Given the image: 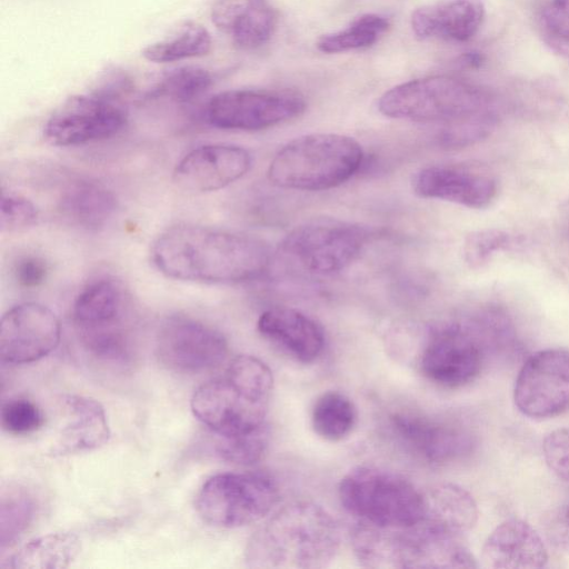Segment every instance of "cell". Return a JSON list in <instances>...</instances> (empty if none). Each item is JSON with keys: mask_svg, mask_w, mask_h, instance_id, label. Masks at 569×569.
Wrapping results in <instances>:
<instances>
[{"mask_svg": "<svg viewBox=\"0 0 569 569\" xmlns=\"http://www.w3.org/2000/svg\"><path fill=\"white\" fill-rule=\"evenodd\" d=\"M48 276L47 262L37 256L21 258L14 267V277L24 288H36L43 283Z\"/></svg>", "mask_w": 569, "mask_h": 569, "instance_id": "cell-38", "label": "cell"}, {"mask_svg": "<svg viewBox=\"0 0 569 569\" xmlns=\"http://www.w3.org/2000/svg\"><path fill=\"white\" fill-rule=\"evenodd\" d=\"M416 194L468 208L488 207L497 194L496 181L483 173L461 167L432 166L418 171L412 180Z\"/></svg>", "mask_w": 569, "mask_h": 569, "instance_id": "cell-18", "label": "cell"}, {"mask_svg": "<svg viewBox=\"0 0 569 569\" xmlns=\"http://www.w3.org/2000/svg\"><path fill=\"white\" fill-rule=\"evenodd\" d=\"M156 349L164 367L182 373L211 370L228 355L227 340L219 330L184 316L170 317L162 323Z\"/></svg>", "mask_w": 569, "mask_h": 569, "instance_id": "cell-14", "label": "cell"}, {"mask_svg": "<svg viewBox=\"0 0 569 569\" xmlns=\"http://www.w3.org/2000/svg\"><path fill=\"white\" fill-rule=\"evenodd\" d=\"M513 238L499 229H483L473 231L466 237L463 257L471 268H479L487 263L492 254L509 248Z\"/></svg>", "mask_w": 569, "mask_h": 569, "instance_id": "cell-35", "label": "cell"}, {"mask_svg": "<svg viewBox=\"0 0 569 569\" xmlns=\"http://www.w3.org/2000/svg\"><path fill=\"white\" fill-rule=\"evenodd\" d=\"M279 500L276 480L264 472H226L210 477L197 496L200 517L220 528H239L267 516Z\"/></svg>", "mask_w": 569, "mask_h": 569, "instance_id": "cell-8", "label": "cell"}, {"mask_svg": "<svg viewBox=\"0 0 569 569\" xmlns=\"http://www.w3.org/2000/svg\"><path fill=\"white\" fill-rule=\"evenodd\" d=\"M338 491L345 509L366 523L405 528L423 518V492L393 471L358 467L341 479Z\"/></svg>", "mask_w": 569, "mask_h": 569, "instance_id": "cell-7", "label": "cell"}, {"mask_svg": "<svg viewBox=\"0 0 569 569\" xmlns=\"http://www.w3.org/2000/svg\"><path fill=\"white\" fill-rule=\"evenodd\" d=\"M542 452L550 470L569 481V427L549 432L543 439Z\"/></svg>", "mask_w": 569, "mask_h": 569, "instance_id": "cell-37", "label": "cell"}, {"mask_svg": "<svg viewBox=\"0 0 569 569\" xmlns=\"http://www.w3.org/2000/svg\"><path fill=\"white\" fill-rule=\"evenodd\" d=\"M114 194L102 186L77 182L64 191L60 209L73 223L87 229L103 227L117 210Z\"/></svg>", "mask_w": 569, "mask_h": 569, "instance_id": "cell-27", "label": "cell"}, {"mask_svg": "<svg viewBox=\"0 0 569 569\" xmlns=\"http://www.w3.org/2000/svg\"><path fill=\"white\" fill-rule=\"evenodd\" d=\"M127 120L128 112L116 98L102 93L76 94L51 114L43 133L51 144L79 146L117 134Z\"/></svg>", "mask_w": 569, "mask_h": 569, "instance_id": "cell-12", "label": "cell"}, {"mask_svg": "<svg viewBox=\"0 0 569 569\" xmlns=\"http://www.w3.org/2000/svg\"><path fill=\"white\" fill-rule=\"evenodd\" d=\"M81 549L79 537L73 532H52L34 538L14 552L8 562L13 569L67 568Z\"/></svg>", "mask_w": 569, "mask_h": 569, "instance_id": "cell-26", "label": "cell"}, {"mask_svg": "<svg viewBox=\"0 0 569 569\" xmlns=\"http://www.w3.org/2000/svg\"><path fill=\"white\" fill-rule=\"evenodd\" d=\"M459 538L423 521L405 528L358 521L351 545L368 568H476L475 557Z\"/></svg>", "mask_w": 569, "mask_h": 569, "instance_id": "cell-5", "label": "cell"}, {"mask_svg": "<svg viewBox=\"0 0 569 569\" xmlns=\"http://www.w3.org/2000/svg\"><path fill=\"white\" fill-rule=\"evenodd\" d=\"M390 427L409 451L430 463L461 459L475 447L472 432L452 422L398 412L390 417Z\"/></svg>", "mask_w": 569, "mask_h": 569, "instance_id": "cell-16", "label": "cell"}, {"mask_svg": "<svg viewBox=\"0 0 569 569\" xmlns=\"http://www.w3.org/2000/svg\"><path fill=\"white\" fill-rule=\"evenodd\" d=\"M1 426L14 436H26L39 430L44 421L41 409L31 400L17 398L8 400L1 408Z\"/></svg>", "mask_w": 569, "mask_h": 569, "instance_id": "cell-34", "label": "cell"}, {"mask_svg": "<svg viewBox=\"0 0 569 569\" xmlns=\"http://www.w3.org/2000/svg\"><path fill=\"white\" fill-rule=\"evenodd\" d=\"M488 346L478 322L448 325L429 335L418 366L437 385L461 387L481 371Z\"/></svg>", "mask_w": 569, "mask_h": 569, "instance_id": "cell-9", "label": "cell"}, {"mask_svg": "<svg viewBox=\"0 0 569 569\" xmlns=\"http://www.w3.org/2000/svg\"><path fill=\"white\" fill-rule=\"evenodd\" d=\"M212 83L210 73L200 67H179L167 72L150 91L151 97H166L188 102L206 92Z\"/></svg>", "mask_w": 569, "mask_h": 569, "instance_id": "cell-31", "label": "cell"}, {"mask_svg": "<svg viewBox=\"0 0 569 569\" xmlns=\"http://www.w3.org/2000/svg\"><path fill=\"white\" fill-rule=\"evenodd\" d=\"M211 46L207 28L199 22L187 21L170 38L147 46L142 56L154 63H168L206 56Z\"/></svg>", "mask_w": 569, "mask_h": 569, "instance_id": "cell-28", "label": "cell"}, {"mask_svg": "<svg viewBox=\"0 0 569 569\" xmlns=\"http://www.w3.org/2000/svg\"><path fill=\"white\" fill-rule=\"evenodd\" d=\"M518 410L532 419H546L569 409V349H545L530 356L515 383Z\"/></svg>", "mask_w": 569, "mask_h": 569, "instance_id": "cell-13", "label": "cell"}, {"mask_svg": "<svg viewBox=\"0 0 569 569\" xmlns=\"http://www.w3.org/2000/svg\"><path fill=\"white\" fill-rule=\"evenodd\" d=\"M251 157L238 146L213 143L188 152L173 170L174 183L191 192L222 189L242 178L249 170Z\"/></svg>", "mask_w": 569, "mask_h": 569, "instance_id": "cell-17", "label": "cell"}, {"mask_svg": "<svg viewBox=\"0 0 569 569\" xmlns=\"http://www.w3.org/2000/svg\"><path fill=\"white\" fill-rule=\"evenodd\" d=\"M378 109L388 118L443 123L442 139L449 146H468L486 139L496 124L489 94L449 76L400 83L380 97Z\"/></svg>", "mask_w": 569, "mask_h": 569, "instance_id": "cell-2", "label": "cell"}, {"mask_svg": "<svg viewBox=\"0 0 569 569\" xmlns=\"http://www.w3.org/2000/svg\"><path fill=\"white\" fill-rule=\"evenodd\" d=\"M61 422L50 452L53 456L91 451L104 446L110 428L102 405L89 397L67 395L61 400Z\"/></svg>", "mask_w": 569, "mask_h": 569, "instance_id": "cell-19", "label": "cell"}, {"mask_svg": "<svg viewBox=\"0 0 569 569\" xmlns=\"http://www.w3.org/2000/svg\"><path fill=\"white\" fill-rule=\"evenodd\" d=\"M60 338V321L50 308L38 302L17 305L1 318V360L12 365L38 361L58 347Z\"/></svg>", "mask_w": 569, "mask_h": 569, "instance_id": "cell-15", "label": "cell"}, {"mask_svg": "<svg viewBox=\"0 0 569 569\" xmlns=\"http://www.w3.org/2000/svg\"><path fill=\"white\" fill-rule=\"evenodd\" d=\"M0 226L2 231H17L30 227L38 219V209L28 198L14 192H2Z\"/></svg>", "mask_w": 569, "mask_h": 569, "instance_id": "cell-36", "label": "cell"}, {"mask_svg": "<svg viewBox=\"0 0 569 569\" xmlns=\"http://www.w3.org/2000/svg\"><path fill=\"white\" fill-rule=\"evenodd\" d=\"M272 387L269 367L253 356L240 355L221 376L197 388L191 410L218 436L248 433L266 425Z\"/></svg>", "mask_w": 569, "mask_h": 569, "instance_id": "cell-4", "label": "cell"}, {"mask_svg": "<svg viewBox=\"0 0 569 569\" xmlns=\"http://www.w3.org/2000/svg\"><path fill=\"white\" fill-rule=\"evenodd\" d=\"M485 9L480 0H447L412 12L411 28L420 39L467 41L479 30Z\"/></svg>", "mask_w": 569, "mask_h": 569, "instance_id": "cell-23", "label": "cell"}, {"mask_svg": "<svg viewBox=\"0 0 569 569\" xmlns=\"http://www.w3.org/2000/svg\"><path fill=\"white\" fill-rule=\"evenodd\" d=\"M34 513V503L22 489L9 490L1 499V548L12 545L26 531Z\"/></svg>", "mask_w": 569, "mask_h": 569, "instance_id": "cell-33", "label": "cell"}, {"mask_svg": "<svg viewBox=\"0 0 569 569\" xmlns=\"http://www.w3.org/2000/svg\"><path fill=\"white\" fill-rule=\"evenodd\" d=\"M122 308L123 296L113 280L99 279L89 283L78 295L72 309L80 338L123 335Z\"/></svg>", "mask_w": 569, "mask_h": 569, "instance_id": "cell-24", "label": "cell"}, {"mask_svg": "<svg viewBox=\"0 0 569 569\" xmlns=\"http://www.w3.org/2000/svg\"><path fill=\"white\" fill-rule=\"evenodd\" d=\"M548 550L527 521L511 518L499 523L482 548V561L495 569H537L548 562Z\"/></svg>", "mask_w": 569, "mask_h": 569, "instance_id": "cell-20", "label": "cell"}, {"mask_svg": "<svg viewBox=\"0 0 569 569\" xmlns=\"http://www.w3.org/2000/svg\"><path fill=\"white\" fill-rule=\"evenodd\" d=\"M339 546L340 530L331 515L316 503L299 501L261 525L244 556L252 568L318 569L333 560Z\"/></svg>", "mask_w": 569, "mask_h": 569, "instance_id": "cell-3", "label": "cell"}, {"mask_svg": "<svg viewBox=\"0 0 569 569\" xmlns=\"http://www.w3.org/2000/svg\"><path fill=\"white\" fill-rule=\"evenodd\" d=\"M306 109L302 96L281 90H227L207 103V121L220 129L261 130L301 114Z\"/></svg>", "mask_w": 569, "mask_h": 569, "instance_id": "cell-11", "label": "cell"}, {"mask_svg": "<svg viewBox=\"0 0 569 569\" xmlns=\"http://www.w3.org/2000/svg\"><path fill=\"white\" fill-rule=\"evenodd\" d=\"M151 259L168 278L232 283L262 274L270 263L271 250L256 237L180 223L168 228L154 240Z\"/></svg>", "mask_w": 569, "mask_h": 569, "instance_id": "cell-1", "label": "cell"}, {"mask_svg": "<svg viewBox=\"0 0 569 569\" xmlns=\"http://www.w3.org/2000/svg\"><path fill=\"white\" fill-rule=\"evenodd\" d=\"M550 529L555 543L569 552V506L553 517Z\"/></svg>", "mask_w": 569, "mask_h": 569, "instance_id": "cell-40", "label": "cell"}, {"mask_svg": "<svg viewBox=\"0 0 569 569\" xmlns=\"http://www.w3.org/2000/svg\"><path fill=\"white\" fill-rule=\"evenodd\" d=\"M259 332L297 361L309 363L322 352L325 336L317 322L290 308H272L262 312Z\"/></svg>", "mask_w": 569, "mask_h": 569, "instance_id": "cell-22", "label": "cell"}, {"mask_svg": "<svg viewBox=\"0 0 569 569\" xmlns=\"http://www.w3.org/2000/svg\"><path fill=\"white\" fill-rule=\"evenodd\" d=\"M425 513L421 521L452 536L460 537L477 522L478 508L473 497L453 483H439L423 492Z\"/></svg>", "mask_w": 569, "mask_h": 569, "instance_id": "cell-25", "label": "cell"}, {"mask_svg": "<svg viewBox=\"0 0 569 569\" xmlns=\"http://www.w3.org/2000/svg\"><path fill=\"white\" fill-rule=\"evenodd\" d=\"M218 437L219 439L214 446L217 456L227 462L246 466L261 459L268 448L270 430L266 423L248 433Z\"/></svg>", "mask_w": 569, "mask_h": 569, "instance_id": "cell-32", "label": "cell"}, {"mask_svg": "<svg viewBox=\"0 0 569 569\" xmlns=\"http://www.w3.org/2000/svg\"><path fill=\"white\" fill-rule=\"evenodd\" d=\"M389 21L376 13L362 14L348 27L322 36L317 48L326 53L346 52L363 49L376 43L388 30Z\"/></svg>", "mask_w": 569, "mask_h": 569, "instance_id": "cell-30", "label": "cell"}, {"mask_svg": "<svg viewBox=\"0 0 569 569\" xmlns=\"http://www.w3.org/2000/svg\"><path fill=\"white\" fill-rule=\"evenodd\" d=\"M362 148L338 133H311L293 139L271 160L268 178L277 187L319 191L338 187L360 168Z\"/></svg>", "mask_w": 569, "mask_h": 569, "instance_id": "cell-6", "label": "cell"}, {"mask_svg": "<svg viewBox=\"0 0 569 569\" xmlns=\"http://www.w3.org/2000/svg\"><path fill=\"white\" fill-rule=\"evenodd\" d=\"M357 421L353 402L343 393L328 391L322 393L313 405L311 425L315 432L329 441L346 438Z\"/></svg>", "mask_w": 569, "mask_h": 569, "instance_id": "cell-29", "label": "cell"}, {"mask_svg": "<svg viewBox=\"0 0 569 569\" xmlns=\"http://www.w3.org/2000/svg\"><path fill=\"white\" fill-rule=\"evenodd\" d=\"M543 21L552 34L569 42V0H550L543 10Z\"/></svg>", "mask_w": 569, "mask_h": 569, "instance_id": "cell-39", "label": "cell"}, {"mask_svg": "<svg viewBox=\"0 0 569 569\" xmlns=\"http://www.w3.org/2000/svg\"><path fill=\"white\" fill-rule=\"evenodd\" d=\"M368 228L336 219H318L295 228L283 250L305 269L331 273L350 264L370 238Z\"/></svg>", "mask_w": 569, "mask_h": 569, "instance_id": "cell-10", "label": "cell"}, {"mask_svg": "<svg viewBox=\"0 0 569 569\" xmlns=\"http://www.w3.org/2000/svg\"><path fill=\"white\" fill-rule=\"evenodd\" d=\"M210 17L216 28L243 50L267 43L277 24V12L269 0H216Z\"/></svg>", "mask_w": 569, "mask_h": 569, "instance_id": "cell-21", "label": "cell"}]
</instances>
